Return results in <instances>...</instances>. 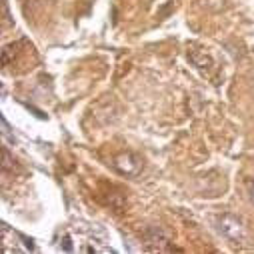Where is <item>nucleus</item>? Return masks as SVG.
<instances>
[{
    "instance_id": "f257e3e1",
    "label": "nucleus",
    "mask_w": 254,
    "mask_h": 254,
    "mask_svg": "<svg viewBox=\"0 0 254 254\" xmlns=\"http://www.w3.org/2000/svg\"><path fill=\"white\" fill-rule=\"evenodd\" d=\"M216 228L222 236L234 240V242H240L244 238V226H242V220H238L236 216L232 214H220L216 216Z\"/></svg>"
},
{
    "instance_id": "f03ea898",
    "label": "nucleus",
    "mask_w": 254,
    "mask_h": 254,
    "mask_svg": "<svg viewBox=\"0 0 254 254\" xmlns=\"http://www.w3.org/2000/svg\"><path fill=\"white\" fill-rule=\"evenodd\" d=\"M142 238H144V244L148 250H180V248H174L170 244V238L166 236V232L160 228V226H146L142 230Z\"/></svg>"
},
{
    "instance_id": "7ed1b4c3",
    "label": "nucleus",
    "mask_w": 254,
    "mask_h": 254,
    "mask_svg": "<svg viewBox=\"0 0 254 254\" xmlns=\"http://www.w3.org/2000/svg\"><path fill=\"white\" fill-rule=\"evenodd\" d=\"M114 166L126 176H136L142 170V160L134 152H122L114 158Z\"/></svg>"
},
{
    "instance_id": "20e7f679",
    "label": "nucleus",
    "mask_w": 254,
    "mask_h": 254,
    "mask_svg": "<svg viewBox=\"0 0 254 254\" xmlns=\"http://www.w3.org/2000/svg\"><path fill=\"white\" fill-rule=\"evenodd\" d=\"M188 58H190V62L196 66V68H200V70H206V68H212L214 66V60L210 58V54H206V52H200V50H190L188 52Z\"/></svg>"
},
{
    "instance_id": "39448f33",
    "label": "nucleus",
    "mask_w": 254,
    "mask_h": 254,
    "mask_svg": "<svg viewBox=\"0 0 254 254\" xmlns=\"http://www.w3.org/2000/svg\"><path fill=\"white\" fill-rule=\"evenodd\" d=\"M102 202L106 204V206H110L112 210H116V212H120L122 208H124V204H126V198H124V194L122 192H104L102 194Z\"/></svg>"
},
{
    "instance_id": "423d86ee",
    "label": "nucleus",
    "mask_w": 254,
    "mask_h": 254,
    "mask_svg": "<svg viewBox=\"0 0 254 254\" xmlns=\"http://www.w3.org/2000/svg\"><path fill=\"white\" fill-rule=\"evenodd\" d=\"M14 158L10 156V152H8V148L6 146H2V170L4 172H10V170H14Z\"/></svg>"
},
{
    "instance_id": "0eeeda50",
    "label": "nucleus",
    "mask_w": 254,
    "mask_h": 254,
    "mask_svg": "<svg viewBox=\"0 0 254 254\" xmlns=\"http://www.w3.org/2000/svg\"><path fill=\"white\" fill-rule=\"evenodd\" d=\"M246 192H248L250 202L254 204V180H246Z\"/></svg>"
},
{
    "instance_id": "6e6552de",
    "label": "nucleus",
    "mask_w": 254,
    "mask_h": 254,
    "mask_svg": "<svg viewBox=\"0 0 254 254\" xmlns=\"http://www.w3.org/2000/svg\"><path fill=\"white\" fill-rule=\"evenodd\" d=\"M64 248H66V250H72V246H70V238H68V236H64Z\"/></svg>"
}]
</instances>
